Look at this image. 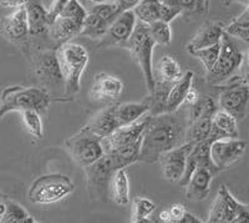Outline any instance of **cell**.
Here are the masks:
<instances>
[{"instance_id":"484cf974","label":"cell","mask_w":249,"mask_h":223,"mask_svg":"<svg viewBox=\"0 0 249 223\" xmlns=\"http://www.w3.org/2000/svg\"><path fill=\"white\" fill-rule=\"evenodd\" d=\"M26 15H28L30 39L44 35L46 33L49 34V29H50L49 10L37 3H29L26 5Z\"/></svg>"},{"instance_id":"603a6c76","label":"cell","mask_w":249,"mask_h":223,"mask_svg":"<svg viewBox=\"0 0 249 223\" xmlns=\"http://www.w3.org/2000/svg\"><path fill=\"white\" fill-rule=\"evenodd\" d=\"M214 173L206 167H198L193 172L192 177L186 185V197L191 201H203L208 197L211 192V185H212Z\"/></svg>"},{"instance_id":"836d02e7","label":"cell","mask_w":249,"mask_h":223,"mask_svg":"<svg viewBox=\"0 0 249 223\" xmlns=\"http://www.w3.org/2000/svg\"><path fill=\"white\" fill-rule=\"evenodd\" d=\"M5 213L1 217V223H36L33 216L25 209V207L18 204L17 201L5 198Z\"/></svg>"},{"instance_id":"74e56055","label":"cell","mask_w":249,"mask_h":223,"mask_svg":"<svg viewBox=\"0 0 249 223\" xmlns=\"http://www.w3.org/2000/svg\"><path fill=\"white\" fill-rule=\"evenodd\" d=\"M148 30L152 40L156 45H170L172 41V31H171L170 23L157 20L155 23L148 24Z\"/></svg>"},{"instance_id":"f1b7e54d","label":"cell","mask_w":249,"mask_h":223,"mask_svg":"<svg viewBox=\"0 0 249 223\" xmlns=\"http://www.w3.org/2000/svg\"><path fill=\"white\" fill-rule=\"evenodd\" d=\"M150 112V105L143 102H124L116 105V117L120 127L127 126Z\"/></svg>"},{"instance_id":"681fc988","label":"cell","mask_w":249,"mask_h":223,"mask_svg":"<svg viewBox=\"0 0 249 223\" xmlns=\"http://www.w3.org/2000/svg\"><path fill=\"white\" fill-rule=\"evenodd\" d=\"M237 1H241V3H243V4H248L249 3V0H237Z\"/></svg>"},{"instance_id":"4316f807","label":"cell","mask_w":249,"mask_h":223,"mask_svg":"<svg viewBox=\"0 0 249 223\" xmlns=\"http://www.w3.org/2000/svg\"><path fill=\"white\" fill-rule=\"evenodd\" d=\"M153 74H155V80L175 84L179 79H182L184 73L182 70L181 64L177 61L176 57L171 56V55H163L160 57L156 64Z\"/></svg>"},{"instance_id":"52a82bcc","label":"cell","mask_w":249,"mask_h":223,"mask_svg":"<svg viewBox=\"0 0 249 223\" xmlns=\"http://www.w3.org/2000/svg\"><path fill=\"white\" fill-rule=\"evenodd\" d=\"M65 149L70 157L82 168L90 166L105 155L102 139L82 126L75 135L65 141Z\"/></svg>"},{"instance_id":"f6af8a7d","label":"cell","mask_w":249,"mask_h":223,"mask_svg":"<svg viewBox=\"0 0 249 223\" xmlns=\"http://www.w3.org/2000/svg\"><path fill=\"white\" fill-rule=\"evenodd\" d=\"M115 1H116L122 12H124V10H130V9L135 8L141 0H115Z\"/></svg>"},{"instance_id":"b9f144b4","label":"cell","mask_w":249,"mask_h":223,"mask_svg":"<svg viewBox=\"0 0 249 223\" xmlns=\"http://www.w3.org/2000/svg\"><path fill=\"white\" fill-rule=\"evenodd\" d=\"M69 0H54V3L51 5L50 10H49V20H50V25L54 23L55 20L61 15L62 10L66 6Z\"/></svg>"},{"instance_id":"5b68a950","label":"cell","mask_w":249,"mask_h":223,"mask_svg":"<svg viewBox=\"0 0 249 223\" xmlns=\"http://www.w3.org/2000/svg\"><path fill=\"white\" fill-rule=\"evenodd\" d=\"M244 62V55L239 49L234 37L224 31L221 40V53L212 70L206 73V81L211 86H219L230 81L242 68Z\"/></svg>"},{"instance_id":"8d00e7d4","label":"cell","mask_w":249,"mask_h":223,"mask_svg":"<svg viewBox=\"0 0 249 223\" xmlns=\"http://www.w3.org/2000/svg\"><path fill=\"white\" fill-rule=\"evenodd\" d=\"M20 113H21L23 122L28 132L35 139H43L44 125L43 120H41V113L36 110H25Z\"/></svg>"},{"instance_id":"3957f363","label":"cell","mask_w":249,"mask_h":223,"mask_svg":"<svg viewBox=\"0 0 249 223\" xmlns=\"http://www.w3.org/2000/svg\"><path fill=\"white\" fill-rule=\"evenodd\" d=\"M65 97L74 99L81 89V77L89 64V53L85 46L76 42H66L57 48Z\"/></svg>"},{"instance_id":"4fadbf2b","label":"cell","mask_w":249,"mask_h":223,"mask_svg":"<svg viewBox=\"0 0 249 223\" xmlns=\"http://www.w3.org/2000/svg\"><path fill=\"white\" fill-rule=\"evenodd\" d=\"M137 18L135 15L133 9L122 12L116 19L111 23L110 28L106 34L99 40V48H111V46H120L124 48L127 44L128 39L132 35L133 30L136 28Z\"/></svg>"},{"instance_id":"cb8c5ba5","label":"cell","mask_w":249,"mask_h":223,"mask_svg":"<svg viewBox=\"0 0 249 223\" xmlns=\"http://www.w3.org/2000/svg\"><path fill=\"white\" fill-rule=\"evenodd\" d=\"M238 120L230 112L218 109L212 117V130H211L210 141L213 142L227 137H238Z\"/></svg>"},{"instance_id":"ee69618b","label":"cell","mask_w":249,"mask_h":223,"mask_svg":"<svg viewBox=\"0 0 249 223\" xmlns=\"http://www.w3.org/2000/svg\"><path fill=\"white\" fill-rule=\"evenodd\" d=\"M199 96H201V93H198V90H197V89H195L192 86V88L188 90V93H187L183 105H186V106H188V108H190V106H192V105L199 99Z\"/></svg>"},{"instance_id":"c3c4849f","label":"cell","mask_w":249,"mask_h":223,"mask_svg":"<svg viewBox=\"0 0 249 223\" xmlns=\"http://www.w3.org/2000/svg\"><path fill=\"white\" fill-rule=\"evenodd\" d=\"M92 4H101V3H108L110 0H89Z\"/></svg>"},{"instance_id":"f546056e","label":"cell","mask_w":249,"mask_h":223,"mask_svg":"<svg viewBox=\"0 0 249 223\" xmlns=\"http://www.w3.org/2000/svg\"><path fill=\"white\" fill-rule=\"evenodd\" d=\"M111 200L117 206L124 207L130 204V180L126 168L117 169L111 181Z\"/></svg>"},{"instance_id":"7bdbcfd3","label":"cell","mask_w":249,"mask_h":223,"mask_svg":"<svg viewBox=\"0 0 249 223\" xmlns=\"http://www.w3.org/2000/svg\"><path fill=\"white\" fill-rule=\"evenodd\" d=\"M30 3V0H0V5L8 9L24 8Z\"/></svg>"},{"instance_id":"7dc6e473","label":"cell","mask_w":249,"mask_h":223,"mask_svg":"<svg viewBox=\"0 0 249 223\" xmlns=\"http://www.w3.org/2000/svg\"><path fill=\"white\" fill-rule=\"evenodd\" d=\"M241 79L249 88V66H246V70L243 71V75L241 76Z\"/></svg>"},{"instance_id":"277c9868","label":"cell","mask_w":249,"mask_h":223,"mask_svg":"<svg viewBox=\"0 0 249 223\" xmlns=\"http://www.w3.org/2000/svg\"><path fill=\"white\" fill-rule=\"evenodd\" d=\"M155 46L156 44L151 37L147 24L137 21L136 28L133 30L124 49L130 51L132 60L141 69L148 93H151L155 88V74H153L152 65Z\"/></svg>"},{"instance_id":"44dd1931","label":"cell","mask_w":249,"mask_h":223,"mask_svg":"<svg viewBox=\"0 0 249 223\" xmlns=\"http://www.w3.org/2000/svg\"><path fill=\"white\" fill-rule=\"evenodd\" d=\"M82 24L77 23L76 20L70 18L59 17L49 29V37H50L53 46L55 49L61 45L70 42L71 40L81 34Z\"/></svg>"},{"instance_id":"7402d4cb","label":"cell","mask_w":249,"mask_h":223,"mask_svg":"<svg viewBox=\"0 0 249 223\" xmlns=\"http://www.w3.org/2000/svg\"><path fill=\"white\" fill-rule=\"evenodd\" d=\"M224 34V28L219 23L215 21H207L197 30L192 39L187 44V51L198 50V49L210 48L221 42L222 37Z\"/></svg>"},{"instance_id":"f907efd6","label":"cell","mask_w":249,"mask_h":223,"mask_svg":"<svg viewBox=\"0 0 249 223\" xmlns=\"http://www.w3.org/2000/svg\"><path fill=\"white\" fill-rule=\"evenodd\" d=\"M246 9H247V10H248V12H249V3L247 4V8H246Z\"/></svg>"},{"instance_id":"d6986e66","label":"cell","mask_w":249,"mask_h":223,"mask_svg":"<svg viewBox=\"0 0 249 223\" xmlns=\"http://www.w3.org/2000/svg\"><path fill=\"white\" fill-rule=\"evenodd\" d=\"M211 141H203L198 142L193 146L192 151L188 155V158H187V165L186 169H184V173L182 176L181 181L178 182L181 187H186V185L188 184V181L192 177L193 172L198 167H206V168L211 169L213 173H218L219 169L215 167V165L213 164L212 157H211Z\"/></svg>"},{"instance_id":"e0dca14e","label":"cell","mask_w":249,"mask_h":223,"mask_svg":"<svg viewBox=\"0 0 249 223\" xmlns=\"http://www.w3.org/2000/svg\"><path fill=\"white\" fill-rule=\"evenodd\" d=\"M124 91V84L110 74L99 73L93 77L90 88V99L92 101H117Z\"/></svg>"},{"instance_id":"7a4b0ae2","label":"cell","mask_w":249,"mask_h":223,"mask_svg":"<svg viewBox=\"0 0 249 223\" xmlns=\"http://www.w3.org/2000/svg\"><path fill=\"white\" fill-rule=\"evenodd\" d=\"M57 101H71V99H56L45 89L35 86H8L0 95V120L12 111L36 110L43 113L48 110L51 102Z\"/></svg>"},{"instance_id":"5bb4252c","label":"cell","mask_w":249,"mask_h":223,"mask_svg":"<svg viewBox=\"0 0 249 223\" xmlns=\"http://www.w3.org/2000/svg\"><path fill=\"white\" fill-rule=\"evenodd\" d=\"M247 150V142L238 137L215 140L211 144V157L219 171L230 168L237 164Z\"/></svg>"},{"instance_id":"d4e9b609","label":"cell","mask_w":249,"mask_h":223,"mask_svg":"<svg viewBox=\"0 0 249 223\" xmlns=\"http://www.w3.org/2000/svg\"><path fill=\"white\" fill-rule=\"evenodd\" d=\"M141 145L142 137L136 141L131 142V144L124 145V146L117 147L115 150L105 153H107L108 157L111 158V162H112L116 171L120 168H127L128 166L140 161Z\"/></svg>"},{"instance_id":"f35d334b","label":"cell","mask_w":249,"mask_h":223,"mask_svg":"<svg viewBox=\"0 0 249 223\" xmlns=\"http://www.w3.org/2000/svg\"><path fill=\"white\" fill-rule=\"evenodd\" d=\"M219 53H221V42H218V44H215L213 46H210V48L191 51L190 55L197 57L203 64L204 69H206V73H208L214 66L215 61H217L218 56H219Z\"/></svg>"},{"instance_id":"7c38bea8","label":"cell","mask_w":249,"mask_h":223,"mask_svg":"<svg viewBox=\"0 0 249 223\" xmlns=\"http://www.w3.org/2000/svg\"><path fill=\"white\" fill-rule=\"evenodd\" d=\"M0 34L8 41L19 46L24 54H30V33H29L26 6L15 9L0 21Z\"/></svg>"},{"instance_id":"8992f818","label":"cell","mask_w":249,"mask_h":223,"mask_svg":"<svg viewBox=\"0 0 249 223\" xmlns=\"http://www.w3.org/2000/svg\"><path fill=\"white\" fill-rule=\"evenodd\" d=\"M75 185L64 173H48L37 177L28 192L31 204H51L64 200L74 192Z\"/></svg>"},{"instance_id":"bcb514c9","label":"cell","mask_w":249,"mask_h":223,"mask_svg":"<svg viewBox=\"0 0 249 223\" xmlns=\"http://www.w3.org/2000/svg\"><path fill=\"white\" fill-rule=\"evenodd\" d=\"M203 221L199 220L198 217H196L195 215H192V213H190V212L187 211L186 212V216H184L183 218V222L182 223H202Z\"/></svg>"},{"instance_id":"60d3db41","label":"cell","mask_w":249,"mask_h":223,"mask_svg":"<svg viewBox=\"0 0 249 223\" xmlns=\"http://www.w3.org/2000/svg\"><path fill=\"white\" fill-rule=\"evenodd\" d=\"M167 209L168 213V223H182L186 216V207L181 204H175L170 206Z\"/></svg>"},{"instance_id":"9c48e42d","label":"cell","mask_w":249,"mask_h":223,"mask_svg":"<svg viewBox=\"0 0 249 223\" xmlns=\"http://www.w3.org/2000/svg\"><path fill=\"white\" fill-rule=\"evenodd\" d=\"M29 57L35 76L43 84L45 90L64 86V79H62L59 57H57V49L53 46L37 49L29 54Z\"/></svg>"},{"instance_id":"ac0fdd59","label":"cell","mask_w":249,"mask_h":223,"mask_svg":"<svg viewBox=\"0 0 249 223\" xmlns=\"http://www.w3.org/2000/svg\"><path fill=\"white\" fill-rule=\"evenodd\" d=\"M148 119H150V115L143 116L139 121L127 125V126L119 127L110 136L102 139V146H104L105 152H110L117 147H121L124 145L131 144V142L141 139L143 136L144 129L148 124Z\"/></svg>"},{"instance_id":"ab89813d","label":"cell","mask_w":249,"mask_h":223,"mask_svg":"<svg viewBox=\"0 0 249 223\" xmlns=\"http://www.w3.org/2000/svg\"><path fill=\"white\" fill-rule=\"evenodd\" d=\"M86 15H88V10L79 0H69L60 17L70 18V19L76 20L77 23L84 24Z\"/></svg>"},{"instance_id":"4dcf8cb0","label":"cell","mask_w":249,"mask_h":223,"mask_svg":"<svg viewBox=\"0 0 249 223\" xmlns=\"http://www.w3.org/2000/svg\"><path fill=\"white\" fill-rule=\"evenodd\" d=\"M218 109L219 106L215 97L211 95H201L199 99L188 108L187 119H188V122H191L201 117H213Z\"/></svg>"},{"instance_id":"30bf717a","label":"cell","mask_w":249,"mask_h":223,"mask_svg":"<svg viewBox=\"0 0 249 223\" xmlns=\"http://www.w3.org/2000/svg\"><path fill=\"white\" fill-rule=\"evenodd\" d=\"M218 89L217 101L222 110L230 112L238 121L246 117L249 106V88L242 81L241 76H234L219 86Z\"/></svg>"},{"instance_id":"8fae6325","label":"cell","mask_w":249,"mask_h":223,"mask_svg":"<svg viewBox=\"0 0 249 223\" xmlns=\"http://www.w3.org/2000/svg\"><path fill=\"white\" fill-rule=\"evenodd\" d=\"M88 184V192L91 200L107 201L111 198L110 188L112 177L116 172L107 153L90 166L84 168Z\"/></svg>"},{"instance_id":"6da1fadb","label":"cell","mask_w":249,"mask_h":223,"mask_svg":"<svg viewBox=\"0 0 249 223\" xmlns=\"http://www.w3.org/2000/svg\"><path fill=\"white\" fill-rule=\"evenodd\" d=\"M187 126L188 119H182L177 111L150 115L142 136L140 161L146 164L159 162L164 153L184 144Z\"/></svg>"},{"instance_id":"ffe728a7","label":"cell","mask_w":249,"mask_h":223,"mask_svg":"<svg viewBox=\"0 0 249 223\" xmlns=\"http://www.w3.org/2000/svg\"><path fill=\"white\" fill-rule=\"evenodd\" d=\"M116 105L117 104H111L105 109H102L96 115L91 117L90 121L85 126L91 132H93L101 139L110 136L113 131H116L120 127L116 117Z\"/></svg>"},{"instance_id":"e575fe53","label":"cell","mask_w":249,"mask_h":223,"mask_svg":"<svg viewBox=\"0 0 249 223\" xmlns=\"http://www.w3.org/2000/svg\"><path fill=\"white\" fill-rule=\"evenodd\" d=\"M157 206L153 201L147 197H136L132 202V215H131V222L132 223H143V222H152L147 220L148 216L152 215L156 211Z\"/></svg>"},{"instance_id":"83f0119b","label":"cell","mask_w":249,"mask_h":223,"mask_svg":"<svg viewBox=\"0 0 249 223\" xmlns=\"http://www.w3.org/2000/svg\"><path fill=\"white\" fill-rule=\"evenodd\" d=\"M193 79H195L193 71L187 70L183 74L182 79H179L178 81L173 84L172 89H171L170 93H168L167 112H176L183 105L187 93L192 88Z\"/></svg>"},{"instance_id":"d6a6232c","label":"cell","mask_w":249,"mask_h":223,"mask_svg":"<svg viewBox=\"0 0 249 223\" xmlns=\"http://www.w3.org/2000/svg\"><path fill=\"white\" fill-rule=\"evenodd\" d=\"M162 1L181 10L182 15L186 17H192V15L203 17L208 13L211 3V0H162Z\"/></svg>"},{"instance_id":"d590c367","label":"cell","mask_w":249,"mask_h":223,"mask_svg":"<svg viewBox=\"0 0 249 223\" xmlns=\"http://www.w3.org/2000/svg\"><path fill=\"white\" fill-rule=\"evenodd\" d=\"M227 34L234 39H239L242 41L249 42V12L244 10L241 15H238L232 23L224 28Z\"/></svg>"},{"instance_id":"9a60e30c","label":"cell","mask_w":249,"mask_h":223,"mask_svg":"<svg viewBox=\"0 0 249 223\" xmlns=\"http://www.w3.org/2000/svg\"><path fill=\"white\" fill-rule=\"evenodd\" d=\"M195 144L192 142H184L181 146L175 147L171 151L164 153L161 158L162 175L164 180L171 184H178L184 173L187 165V158L192 151Z\"/></svg>"},{"instance_id":"1f68e13d","label":"cell","mask_w":249,"mask_h":223,"mask_svg":"<svg viewBox=\"0 0 249 223\" xmlns=\"http://www.w3.org/2000/svg\"><path fill=\"white\" fill-rule=\"evenodd\" d=\"M211 130H212V117H201L195 121L188 122L186 132V142L198 144V142L210 141Z\"/></svg>"},{"instance_id":"2e32d148","label":"cell","mask_w":249,"mask_h":223,"mask_svg":"<svg viewBox=\"0 0 249 223\" xmlns=\"http://www.w3.org/2000/svg\"><path fill=\"white\" fill-rule=\"evenodd\" d=\"M133 12L139 21H142L147 25L155 23L157 20L172 23L173 20L182 15L181 10L164 4L162 0H141L133 8Z\"/></svg>"},{"instance_id":"ba28073f","label":"cell","mask_w":249,"mask_h":223,"mask_svg":"<svg viewBox=\"0 0 249 223\" xmlns=\"http://www.w3.org/2000/svg\"><path fill=\"white\" fill-rule=\"evenodd\" d=\"M207 222L249 223V204L239 202L230 188L226 185H222L211 204Z\"/></svg>"}]
</instances>
